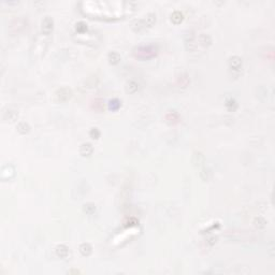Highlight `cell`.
I'll use <instances>...</instances> for the list:
<instances>
[{
	"instance_id": "1",
	"label": "cell",
	"mask_w": 275,
	"mask_h": 275,
	"mask_svg": "<svg viewBox=\"0 0 275 275\" xmlns=\"http://www.w3.org/2000/svg\"><path fill=\"white\" fill-rule=\"evenodd\" d=\"M49 44V36L47 34H40L36 38V40L34 41V44L30 50V56L32 59H39L42 57V55L44 54L45 50Z\"/></svg>"
},
{
	"instance_id": "2",
	"label": "cell",
	"mask_w": 275,
	"mask_h": 275,
	"mask_svg": "<svg viewBox=\"0 0 275 275\" xmlns=\"http://www.w3.org/2000/svg\"><path fill=\"white\" fill-rule=\"evenodd\" d=\"M157 50L153 45H147V46H140L135 50V55L140 58H151L155 56Z\"/></svg>"
},
{
	"instance_id": "3",
	"label": "cell",
	"mask_w": 275,
	"mask_h": 275,
	"mask_svg": "<svg viewBox=\"0 0 275 275\" xmlns=\"http://www.w3.org/2000/svg\"><path fill=\"white\" fill-rule=\"evenodd\" d=\"M72 96V92L70 88L68 87H62L60 89H58L56 93H55V99L58 102H65L67 100H69Z\"/></svg>"
},
{
	"instance_id": "4",
	"label": "cell",
	"mask_w": 275,
	"mask_h": 275,
	"mask_svg": "<svg viewBox=\"0 0 275 275\" xmlns=\"http://www.w3.org/2000/svg\"><path fill=\"white\" fill-rule=\"evenodd\" d=\"M53 26H54V22H53L52 17L46 16L43 21H42V34L50 36L53 30Z\"/></svg>"
},
{
	"instance_id": "5",
	"label": "cell",
	"mask_w": 275,
	"mask_h": 275,
	"mask_svg": "<svg viewBox=\"0 0 275 275\" xmlns=\"http://www.w3.org/2000/svg\"><path fill=\"white\" fill-rule=\"evenodd\" d=\"M229 66L232 72H238L240 73L242 68V59L238 56H233L229 59Z\"/></svg>"
},
{
	"instance_id": "6",
	"label": "cell",
	"mask_w": 275,
	"mask_h": 275,
	"mask_svg": "<svg viewBox=\"0 0 275 275\" xmlns=\"http://www.w3.org/2000/svg\"><path fill=\"white\" fill-rule=\"evenodd\" d=\"M196 41H197V44L201 45V46H203V47H208L209 45H211V43H212L211 37L209 36V34H200V36L197 38Z\"/></svg>"
},
{
	"instance_id": "7",
	"label": "cell",
	"mask_w": 275,
	"mask_h": 275,
	"mask_svg": "<svg viewBox=\"0 0 275 275\" xmlns=\"http://www.w3.org/2000/svg\"><path fill=\"white\" fill-rule=\"evenodd\" d=\"M56 255L60 258H67L69 255V248L64 244H60L56 247Z\"/></svg>"
},
{
	"instance_id": "8",
	"label": "cell",
	"mask_w": 275,
	"mask_h": 275,
	"mask_svg": "<svg viewBox=\"0 0 275 275\" xmlns=\"http://www.w3.org/2000/svg\"><path fill=\"white\" fill-rule=\"evenodd\" d=\"M93 151H94V148L89 143H84V144L81 145L80 153L82 156H90L93 154Z\"/></svg>"
},
{
	"instance_id": "9",
	"label": "cell",
	"mask_w": 275,
	"mask_h": 275,
	"mask_svg": "<svg viewBox=\"0 0 275 275\" xmlns=\"http://www.w3.org/2000/svg\"><path fill=\"white\" fill-rule=\"evenodd\" d=\"M19 116V112L16 110H12V109H8L6 112H4V119L7 120H11L13 122Z\"/></svg>"
},
{
	"instance_id": "10",
	"label": "cell",
	"mask_w": 275,
	"mask_h": 275,
	"mask_svg": "<svg viewBox=\"0 0 275 275\" xmlns=\"http://www.w3.org/2000/svg\"><path fill=\"white\" fill-rule=\"evenodd\" d=\"M80 253L83 256H89L92 254V246L88 243H83L80 245Z\"/></svg>"
},
{
	"instance_id": "11",
	"label": "cell",
	"mask_w": 275,
	"mask_h": 275,
	"mask_svg": "<svg viewBox=\"0 0 275 275\" xmlns=\"http://www.w3.org/2000/svg\"><path fill=\"white\" fill-rule=\"evenodd\" d=\"M193 162L196 166H200L204 162V156L201 153H195L193 157Z\"/></svg>"
},
{
	"instance_id": "12",
	"label": "cell",
	"mask_w": 275,
	"mask_h": 275,
	"mask_svg": "<svg viewBox=\"0 0 275 275\" xmlns=\"http://www.w3.org/2000/svg\"><path fill=\"white\" fill-rule=\"evenodd\" d=\"M16 128H17V131H19V133H22V135H25V133H27L29 131V129H30L29 125L27 123H25V122L19 123V125H17Z\"/></svg>"
},
{
	"instance_id": "13",
	"label": "cell",
	"mask_w": 275,
	"mask_h": 275,
	"mask_svg": "<svg viewBox=\"0 0 275 275\" xmlns=\"http://www.w3.org/2000/svg\"><path fill=\"white\" fill-rule=\"evenodd\" d=\"M144 19V22L146 24V27H151V26H153V24L156 22V15L153 14V13H150V14L146 15L145 19Z\"/></svg>"
},
{
	"instance_id": "14",
	"label": "cell",
	"mask_w": 275,
	"mask_h": 275,
	"mask_svg": "<svg viewBox=\"0 0 275 275\" xmlns=\"http://www.w3.org/2000/svg\"><path fill=\"white\" fill-rule=\"evenodd\" d=\"M109 60H110V62L111 64H113V65H115V64H118V62H119V60H120V56H119V54H118V53H116V52H112V53H110L109 54Z\"/></svg>"
},
{
	"instance_id": "15",
	"label": "cell",
	"mask_w": 275,
	"mask_h": 275,
	"mask_svg": "<svg viewBox=\"0 0 275 275\" xmlns=\"http://www.w3.org/2000/svg\"><path fill=\"white\" fill-rule=\"evenodd\" d=\"M171 19H172L173 23H175V24H178V23H181L182 19H183V14H182L180 11L173 12L172 15H171Z\"/></svg>"
},
{
	"instance_id": "16",
	"label": "cell",
	"mask_w": 275,
	"mask_h": 275,
	"mask_svg": "<svg viewBox=\"0 0 275 275\" xmlns=\"http://www.w3.org/2000/svg\"><path fill=\"white\" fill-rule=\"evenodd\" d=\"M83 209H84L85 213L88 214V215H92V214H94L95 211H96V206H95L94 203H86Z\"/></svg>"
},
{
	"instance_id": "17",
	"label": "cell",
	"mask_w": 275,
	"mask_h": 275,
	"mask_svg": "<svg viewBox=\"0 0 275 275\" xmlns=\"http://www.w3.org/2000/svg\"><path fill=\"white\" fill-rule=\"evenodd\" d=\"M166 119L170 123H176L178 120V115L176 114L175 112L169 113V114H167V116H166Z\"/></svg>"
},
{
	"instance_id": "18",
	"label": "cell",
	"mask_w": 275,
	"mask_h": 275,
	"mask_svg": "<svg viewBox=\"0 0 275 275\" xmlns=\"http://www.w3.org/2000/svg\"><path fill=\"white\" fill-rule=\"evenodd\" d=\"M86 30H87V25L85 24L84 22H79L77 24V31L79 32V34H84Z\"/></svg>"
},
{
	"instance_id": "19",
	"label": "cell",
	"mask_w": 275,
	"mask_h": 275,
	"mask_svg": "<svg viewBox=\"0 0 275 275\" xmlns=\"http://www.w3.org/2000/svg\"><path fill=\"white\" fill-rule=\"evenodd\" d=\"M266 224H267L266 219L262 218V217H257L256 219H255V225H256L258 228H261V229L264 228V227H266Z\"/></svg>"
},
{
	"instance_id": "20",
	"label": "cell",
	"mask_w": 275,
	"mask_h": 275,
	"mask_svg": "<svg viewBox=\"0 0 275 275\" xmlns=\"http://www.w3.org/2000/svg\"><path fill=\"white\" fill-rule=\"evenodd\" d=\"M109 107L111 110H117L120 107V101L117 99H113L109 102Z\"/></svg>"
},
{
	"instance_id": "21",
	"label": "cell",
	"mask_w": 275,
	"mask_h": 275,
	"mask_svg": "<svg viewBox=\"0 0 275 275\" xmlns=\"http://www.w3.org/2000/svg\"><path fill=\"white\" fill-rule=\"evenodd\" d=\"M138 88H139V85L137 84V83L133 82V81H131L129 84H128L127 89H128V92H129V93H135V92H137V90H138Z\"/></svg>"
},
{
	"instance_id": "22",
	"label": "cell",
	"mask_w": 275,
	"mask_h": 275,
	"mask_svg": "<svg viewBox=\"0 0 275 275\" xmlns=\"http://www.w3.org/2000/svg\"><path fill=\"white\" fill-rule=\"evenodd\" d=\"M89 135L93 139H98L100 137V131L98 128H92L89 131Z\"/></svg>"
},
{
	"instance_id": "23",
	"label": "cell",
	"mask_w": 275,
	"mask_h": 275,
	"mask_svg": "<svg viewBox=\"0 0 275 275\" xmlns=\"http://www.w3.org/2000/svg\"><path fill=\"white\" fill-rule=\"evenodd\" d=\"M226 105H227V108H228L229 110H231V109L234 110V109H235V107H236V102L234 101V100L232 99V98H230V99L227 100Z\"/></svg>"
}]
</instances>
